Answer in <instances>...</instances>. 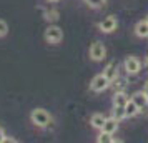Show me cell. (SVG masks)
<instances>
[{"mask_svg":"<svg viewBox=\"0 0 148 143\" xmlns=\"http://www.w3.org/2000/svg\"><path fill=\"white\" fill-rule=\"evenodd\" d=\"M30 122L38 128H47L52 123V115L45 108H34L30 112Z\"/></svg>","mask_w":148,"mask_h":143,"instance_id":"obj_1","label":"cell"},{"mask_svg":"<svg viewBox=\"0 0 148 143\" xmlns=\"http://www.w3.org/2000/svg\"><path fill=\"white\" fill-rule=\"evenodd\" d=\"M43 37H45L47 43L57 45V43H60V42L63 40V30H62L60 27H57V25H48V27L45 28Z\"/></svg>","mask_w":148,"mask_h":143,"instance_id":"obj_2","label":"cell"},{"mask_svg":"<svg viewBox=\"0 0 148 143\" xmlns=\"http://www.w3.org/2000/svg\"><path fill=\"white\" fill-rule=\"evenodd\" d=\"M88 57L93 62H103L107 58V48L101 42H93L88 48Z\"/></svg>","mask_w":148,"mask_h":143,"instance_id":"obj_3","label":"cell"},{"mask_svg":"<svg viewBox=\"0 0 148 143\" xmlns=\"http://www.w3.org/2000/svg\"><path fill=\"white\" fill-rule=\"evenodd\" d=\"M110 85H112V82H110L103 73H100V75H95L93 78H92V82H90V90L95 92V93H101V92H105Z\"/></svg>","mask_w":148,"mask_h":143,"instance_id":"obj_4","label":"cell"},{"mask_svg":"<svg viewBox=\"0 0 148 143\" xmlns=\"http://www.w3.org/2000/svg\"><path fill=\"white\" fill-rule=\"evenodd\" d=\"M123 65H125V72H127L128 75H138L141 70V62L135 57V55H130L125 58L123 62Z\"/></svg>","mask_w":148,"mask_h":143,"instance_id":"obj_5","label":"cell"},{"mask_svg":"<svg viewBox=\"0 0 148 143\" xmlns=\"http://www.w3.org/2000/svg\"><path fill=\"white\" fill-rule=\"evenodd\" d=\"M116 27H118V20H116L115 15H108L107 18H103L98 23V28H100V32H103V34H112V32L116 30Z\"/></svg>","mask_w":148,"mask_h":143,"instance_id":"obj_6","label":"cell"},{"mask_svg":"<svg viewBox=\"0 0 148 143\" xmlns=\"http://www.w3.org/2000/svg\"><path fill=\"white\" fill-rule=\"evenodd\" d=\"M103 75L107 77L110 82H113L115 78L118 77V63H116L115 60H112L107 67H105V70H103Z\"/></svg>","mask_w":148,"mask_h":143,"instance_id":"obj_7","label":"cell"},{"mask_svg":"<svg viewBox=\"0 0 148 143\" xmlns=\"http://www.w3.org/2000/svg\"><path fill=\"white\" fill-rule=\"evenodd\" d=\"M133 32H135V35H136L138 38H148V22H147V18L136 22Z\"/></svg>","mask_w":148,"mask_h":143,"instance_id":"obj_8","label":"cell"},{"mask_svg":"<svg viewBox=\"0 0 148 143\" xmlns=\"http://www.w3.org/2000/svg\"><path fill=\"white\" fill-rule=\"evenodd\" d=\"M118 123H120V120H116L113 115L112 116H108L107 120H105V123H103V131H107V133H112L113 135L115 131L118 130Z\"/></svg>","mask_w":148,"mask_h":143,"instance_id":"obj_9","label":"cell"},{"mask_svg":"<svg viewBox=\"0 0 148 143\" xmlns=\"http://www.w3.org/2000/svg\"><path fill=\"white\" fill-rule=\"evenodd\" d=\"M132 100L136 103V107L140 110L147 108L148 107V96L145 95V92H135L133 95H132Z\"/></svg>","mask_w":148,"mask_h":143,"instance_id":"obj_10","label":"cell"},{"mask_svg":"<svg viewBox=\"0 0 148 143\" xmlns=\"http://www.w3.org/2000/svg\"><path fill=\"white\" fill-rule=\"evenodd\" d=\"M105 120H107V116L103 115V113H93V115L90 116V125H92L95 130H101Z\"/></svg>","mask_w":148,"mask_h":143,"instance_id":"obj_11","label":"cell"},{"mask_svg":"<svg viewBox=\"0 0 148 143\" xmlns=\"http://www.w3.org/2000/svg\"><path fill=\"white\" fill-rule=\"evenodd\" d=\"M140 112H141V110L136 107V103L130 98V100H128V103L125 105V116H127V118H133V116H136Z\"/></svg>","mask_w":148,"mask_h":143,"instance_id":"obj_12","label":"cell"},{"mask_svg":"<svg viewBox=\"0 0 148 143\" xmlns=\"http://www.w3.org/2000/svg\"><path fill=\"white\" fill-rule=\"evenodd\" d=\"M128 100H130V98H128V95L125 92H115L112 102H113V107H125L128 103Z\"/></svg>","mask_w":148,"mask_h":143,"instance_id":"obj_13","label":"cell"},{"mask_svg":"<svg viewBox=\"0 0 148 143\" xmlns=\"http://www.w3.org/2000/svg\"><path fill=\"white\" fill-rule=\"evenodd\" d=\"M97 142L98 143H115V142H118V140H115L113 136H112V133H107V131L101 130V133L97 136Z\"/></svg>","mask_w":148,"mask_h":143,"instance_id":"obj_14","label":"cell"},{"mask_svg":"<svg viewBox=\"0 0 148 143\" xmlns=\"http://www.w3.org/2000/svg\"><path fill=\"white\" fill-rule=\"evenodd\" d=\"M112 85L115 87V92H125V88H127V82L123 78H120V77H116L112 82Z\"/></svg>","mask_w":148,"mask_h":143,"instance_id":"obj_15","label":"cell"},{"mask_svg":"<svg viewBox=\"0 0 148 143\" xmlns=\"http://www.w3.org/2000/svg\"><path fill=\"white\" fill-rule=\"evenodd\" d=\"M112 113H113V116L116 118V120H123V118H127V116H125V107H113Z\"/></svg>","mask_w":148,"mask_h":143,"instance_id":"obj_16","label":"cell"},{"mask_svg":"<svg viewBox=\"0 0 148 143\" xmlns=\"http://www.w3.org/2000/svg\"><path fill=\"white\" fill-rule=\"evenodd\" d=\"M45 20H47L48 23L57 22L58 20V12H57V10H48V12H45Z\"/></svg>","mask_w":148,"mask_h":143,"instance_id":"obj_17","label":"cell"},{"mask_svg":"<svg viewBox=\"0 0 148 143\" xmlns=\"http://www.w3.org/2000/svg\"><path fill=\"white\" fill-rule=\"evenodd\" d=\"M85 3L90 8H100L105 5V0H85Z\"/></svg>","mask_w":148,"mask_h":143,"instance_id":"obj_18","label":"cell"},{"mask_svg":"<svg viewBox=\"0 0 148 143\" xmlns=\"http://www.w3.org/2000/svg\"><path fill=\"white\" fill-rule=\"evenodd\" d=\"M7 34H8V25H7V22L0 18V38H3Z\"/></svg>","mask_w":148,"mask_h":143,"instance_id":"obj_19","label":"cell"},{"mask_svg":"<svg viewBox=\"0 0 148 143\" xmlns=\"http://www.w3.org/2000/svg\"><path fill=\"white\" fill-rule=\"evenodd\" d=\"M5 131H3V128H2V127H0V143H3V140H5Z\"/></svg>","mask_w":148,"mask_h":143,"instance_id":"obj_20","label":"cell"},{"mask_svg":"<svg viewBox=\"0 0 148 143\" xmlns=\"http://www.w3.org/2000/svg\"><path fill=\"white\" fill-rule=\"evenodd\" d=\"M3 142H5V143H15L17 140H15V138H10V136H5V140H3Z\"/></svg>","mask_w":148,"mask_h":143,"instance_id":"obj_21","label":"cell"},{"mask_svg":"<svg viewBox=\"0 0 148 143\" xmlns=\"http://www.w3.org/2000/svg\"><path fill=\"white\" fill-rule=\"evenodd\" d=\"M143 92H145V95L148 96V82L145 83V87H143Z\"/></svg>","mask_w":148,"mask_h":143,"instance_id":"obj_22","label":"cell"},{"mask_svg":"<svg viewBox=\"0 0 148 143\" xmlns=\"http://www.w3.org/2000/svg\"><path fill=\"white\" fill-rule=\"evenodd\" d=\"M145 65L148 67V53H147V57H145Z\"/></svg>","mask_w":148,"mask_h":143,"instance_id":"obj_23","label":"cell"},{"mask_svg":"<svg viewBox=\"0 0 148 143\" xmlns=\"http://www.w3.org/2000/svg\"><path fill=\"white\" fill-rule=\"evenodd\" d=\"M47 2H50V3H53V2H58V0H47Z\"/></svg>","mask_w":148,"mask_h":143,"instance_id":"obj_24","label":"cell"},{"mask_svg":"<svg viewBox=\"0 0 148 143\" xmlns=\"http://www.w3.org/2000/svg\"><path fill=\"white\" fill-rule=\"evenodd\" d=\"M147 22H148V15H147Z\"/></svg>","mask_w":148,"mask_h":143,"instance_id":"obj_25","label":"cell"}]
</instances>
